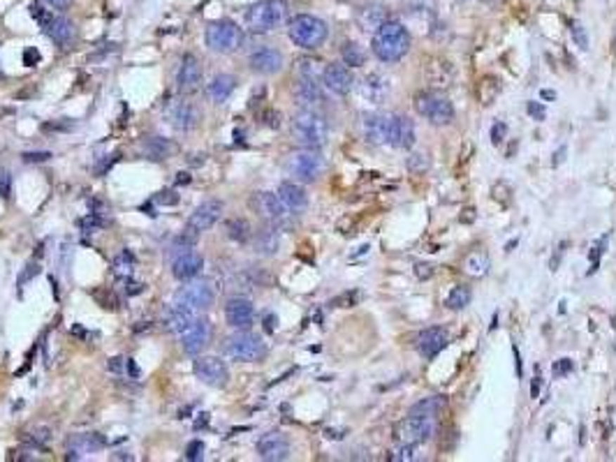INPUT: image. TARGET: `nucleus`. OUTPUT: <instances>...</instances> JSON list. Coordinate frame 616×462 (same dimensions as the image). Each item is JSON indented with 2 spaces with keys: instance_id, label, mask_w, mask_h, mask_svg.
<instances>
[{
  "instance_id": "36",
  "label": "nucleus",
  "mask_w": 616,
  "mask_h": 462,
  "mask_svg": "<svg viewBox=\"0 0 616 462\" xmlns=\"http://www.w3.org/2000/svg\"><path fill=\"white\" fill-rule=\"evenodd\" d=\"M445 407V397L443 395H431V397H424L417 404H413L410 414L413 416H438L440 411Z\"/></svg>"
},
{
  "instance_id": "53",
  "label": "nucleus",
  "mask_w": 616,
  "mask_h": 462,
  "mask_svg": "<svg viewBox=\"0 0 616 462\" xmlns=\"http://www.w3.org/2000/svg\"><path fill=\"white\" fill-rule=\"evenodd\" d=\"M528 114H533L535 118H538V121H542V118H544V109L535 105V102H528Z\"/></svg>"
},
{
  "instance_id": "9",
  "label": "nucleus",
  "mask_w": 616,
  "mask_h": 462,
  "mask_svg": "<svg viewBox=\"0 0 616 462\" xmlns=\"http://www.w3.org/2000/svg\"><path fill=\"white\" fill-rule=\"evenodd\" d=\"M415 109L417 114L433 125H447L454 121V105L436 91H426L417 95Z\"/></svg>"
},
{
  "instance_id": "47",
  "label": "nucleus",
  "mask_w": 616,
  "mask_h": 462,
  "mask_svg": "<svg viewBox=\"0 0 616 462\" xmlns=\"http://www.w3.org/2000/svg\"><path fill=\"white\" fill-rule=\"evenodd\" d=\"M12 194V173L5 169V166H0V197L3 199H10Z\"/></svg>"
},
{
  "instance_id": "13",
  "label": "nucleus",
  "mask_w": 616,
  "mask_h": 462,
  "mask_svg": "<svg viewBox=\"0 0 616 462\" xmlns=\"http://www.w3.org/2000/svg\"><path fill=\"white\" fill-rule=\"evenodd\" d=\"M211 322L204 319V317H197V319L188 326V329L181 333V347H184V352L188 356H200L204 349L209 347L211 342Z\"/></svg>"
},
{
  "instance_id": "1",
  "label": "nucleus",
  "mask_w": 616,
  "mask_h": 462,
  "mask_svg": "<svg viewBox=\"0 0 616 462\" xmlns=\"http://www.w3.org/2000/svg\"><path fill=\"white\" fill-rule=\"evenodd\" d=\"M373 53L383 62H397L410 49V33L399 21H385L373 33Z\"/></svg>"
},
{
  "instance_id": "16",
  "label": "nucleus",
  "mask_w": 616,
  "mask_h": 462,
  "mask_svg": "<svg viewBox=\"0 0 616 462\" xmlns=\"http://www.w3.org/2000/svg\"><path fill=\"white\" fill-rule=\"evenodd\" d=\"M283 53L274 46H259L250 55H248V67L255 72V74H262V77H271V74H278L283 70Z\"/></svg>"
},
{
  "instance_id": "41",
  "label": "nucleus",
  "mask_w": 616,
  "mask_h": 462,
  "mask_svg": "<svg viewBox=\"0 0 616 462\" xmlns=\"http://www.w3.org/2000/svg\"><path fill=\"white\" fill-rule=\"evenodd\" d=\"M132 268H135V257H132V254L125 250V252H121L118 254V257L114 259V273L116 275H121V277H130L132 275Z\"/></svg>"
},
{
  "instance_id": "14",
  "label": "nucleus",
  "mask_w": 616,
  "mask_h": 462,
  "mask_svg": "<svg viewBox=\"0 0 616 462\" xmlns=\"http://www.w3.org/2000/svg\"><path fill=\"white\" fill-rule=\"evenodd\" d=\"M223 202H218V199H207V202H202L197 209L191 213V218H188V225L186 229L193 231V234H204V231H209L211 227H216V222L220 220V215H223Z\"/></svg>"
},
{
  "instance_id": "28",
  "label": "nucleus",
  "mask_w": 616,
  "mask_h": 462,
  "mask_svg": "<svg viewBox=\"0 0 616 462\" xmlns=\"http://www.w3.org/2000/svg\"><path fill=\"white\" fill-rule=\"evenodd\" d=\"M281 197V202L288 206L290 213H302L308 209V194L306 190L299 185V183L295 180H283L278 185V192H276Z\"/></svg>"
},
{
  "instance_id": "50",
  "label": "nucleus",
  "mask_w": 616,
  "mask_h": 462,
  "mask_svg": "<svg viewBox=\"0 0 616 462\" xmlns=\"http://www.w3.org/2000/svg\"><path fill=\"white\" fill-rule=\"evenodd\" d=\"M572 35H575V39H577V42H579V46H582V49H589V39H586V33H584V30H582V26H577V23H575V26H572Z\"/></svg>"
},
{
  "instance_id": "45",
  "label": "nucleus",
  "mask_w": 616,
  "mask_h": 462,
  "mask_svg": "<svg viewBox=\"0 0 616 462\" xmlns=\"http://www.w3.org/2000/svg\"><path fill=\"white\" fill-rule=\"evenodd\" d=\"M320 62L318 60H311V58H304L299 60V74L302 77H311V79H318L320 77Z\"/></svg>"
},
{
  "instance_id": "15",
  "label": "nucleus",
  "mask_w": 616,
  "mask_h": 462,
  "mask_svg": "<svg viewBox=\"0 0 616 462\" xmlns=\"http://www.w3.org/2000/svg\"><path fill=\"white\" fill-rule=\"evenodd\" d=\"M225 322L234 331H250L255 324V305L243 296H232L225 303Z\"/></svg>"
},
{
  "instance_id": "55",
  "label": "nucleus",
  "mask_w": 616,
  "mask_h": 462,
  "mask_svg": "<svg viewBox=\"0 0 616 462\" xmlns=\"http://www.w3.org/2000/svg\"><path fill=\"white\" fill-rule=\"evenodd\" d=\"M167 194H169V192H162L160 197H158V202H160V204H177V202H179V197L174 194V192H172V197H167Z\"/></svg>"
},
{
  "instance_id": "4",
  "label": "nucleus",
  "mask_w": 616,
  "mask_h": 462,
  "mask_svg": "<svg viewBox=\"0 0 616 462\" xmlns=\"http://www.w3.org/2000/svg\"><path fill=\"white\" fill-rule=\"evenodd\" d=\"M288 5L283 0H259L246 12V26L252 33H271L285 21Z\"/></svg>"
},
{
  "instance_id": "26",
  "label": "nucleus",
  "mask_w": 616,
  "mask_h": 462,
  "mask_svg": "<svg viewBox=\"0 0 616 462\" xmlns=\"http://www.w3.org/2000/svg\"><path fill=\"white\" fill-rule=\"evenodd\" d=\"M361 95L368 100V102H376V105H383V102L390 98L392 93V81L390 77L380 74V72H371L368 77L361 79Z\"/></svg>"
},
{
  "instance_id": "35",
  "label": "nucleus",
  "mask_w": 616,
  "mask_h": 462,
  "mask_svg": "<svg viewBox=\"0 0 616 462\" xmlns=\"http://www.w3.org/2000/svg\"><path fill=\"white\" fill-rule=\"evenodd\" d=\"M424 74L433 88H447V86H452V62L443 60V65H438V60H433L426 65Z\"/></svg>"
},
{
  "instance_id": "30",
  "label": "nucleus",
  "mask_w": 616,
  "mask_h": 462,
  "mask_svg": "<svg viewBox=\"0 0 616 462\" xmlns=\"http://www.w3.org/2000/svg\"><path fill=\"white\" fill-rule=\"evenodd\" d=\"M236 88V79L232 74H216L207 86V95L213 105H223L230 100V95Z\"/></svg>"
},
{
  "instance_id": "7",
  "label": "nucleus",
  "mask_w": 616,
  "mask_h": 462,
  "mask_svg": "<svg viewBox=\"0 0 616 462\" xmlns=\"http://www.w3.org/2000/svg\"><path fill=\"white\" fill-rule=\"evenodd\" d=\"M204 39H207V46L213 53H232L241 46L243 35H241V28L236 26L234 21L220 19V21L209 23Z\"/></svg>"
},
{
  "instance_id": "23",
  "label": "nucleus",
  "mask_w": 616,
  "mask_h": 462,
  "mask_svg": "<svg viewBox=\"0 0 616 462\" xmlns=\"http://www.w3.org/2000/svg\"><path fill=\"white\" fill-rule=\"evenodd\" d=\"M387 143L394 148H410L415 143V123L404 114H392Z\"/></svg>"
},
{
  "instance_id": "11",
  "label": "nucleus",
  "mask_w": 616,
  "mask_h": 462,
  "mask_svg": "<svg viewBox=\"0 0 616 462\" xmlns=\"http://www.w3.org/2000/svg\"><path fill=\"white\" fill-rule=\"evenodd\" d=\"M195 377L211 388H225L230 384V368L220 356H197Z\"/></svg>"
},
{
  "instance_id": "8",
  "label": "nucleus",
  "mask_w": 616,
  "mask_h": 462,
  "mask_svg": "<svg viewBox=\"0 0 616 462\" xmlns=\"http://www.w3.org/2000/svg\"><path fill=\"white\" fill-rule=\"evenodd\" d=\"M438 435V416H413L404 418L394 428V440L399 444H424Z\"/></svg>"
},
{
  "instance_id": "54",
  "label": "nucleus",
  "mask_w": 616,
  "mask_h": 462,
  "mask_svg": "<svg viewBox=\"0 0 616 462\" xmlns=\"http://www.w3.org/2000/svg\"><path fill=\"white\" fill-rule=\"evenodd\" d=\"M415 273H417V277H422V280H424V277H429V275L433 273V266H426V264H420V266H417V268H415Z\"/></svg>"
},
{
  "instance_id": "27",
  "label": "nucleus",
  "mask_w": 616,
  "mask_h": 462,
  "mask_svg": "<svg viewBox=\"0 0 616 462\" xmlns=\"http://www.w3.org/2000/svg\"><path fill=\"white\" fill-rule=\"evenodd\" d=\"M295 98L297 102L302 105L304 109H315L320 107L325 98H322V91H320V84L318 79H311V77H302L299 74L297 84H295Z\"/></svg>"
},
{
  "instance_id": "39",
  "label": "nucleus",
  "mask_w": 616,
  "mask_h": 462,
  "mask_svg": "<svg viewBox=\"0 0 616 462\" xmlns=\"http://www.w3.org/2000/svg\"><path fill=\"white\" fill-rule=\"evenodd\" d=\"M341 55H343V62L345 65H350V67H361L366 62V53H364V49H361L359 44H354V42H345L343 44V49H341Z\"/></svg>"
},
{
  "instance_id": "25",
  "label": "nucleus",
  "mask_w": 616,
  "mask_h": 462,
  "mask_svg": "<svg viewBox=\"0 0 616 462\" xmlns=\"http://www.w3.org/2000/svg\"><path fill=\"white\" fill-rule=\"evenodd\" d=\"M44 33L58 49H70V46L77 42V26L65 17H53L46 23Z\"/></svg>"
},
{
  "instance_id": "20",
  "label": "nucleus",
  "mask_w": 616,
  "mask_h": 462,
  "mask_svg": "<svg viewBox=\"0 0 616 462\" xmlns=\"http://www.w3.org/2000/svg\"><path fill=\"white\" fill-rule=\"evenodd\" d=\"M202 77H204V70H202V62L195 58L193 53L184 55L181 60V67L177 72V88L181 93L191 95L202 86Z\"/></svg>"
},
{
  "instance_id": "42",
  "label": "nucleus",
  "mask_w": 616,
  "mask_h": 462,
  "mask_svg": "<svg viewBox=\"0 0 616 462\" xmlns=\"http://www.w3.org/2000/svg\"><path fill=\"white\" fill-rule=\"evenodd\" d=\"M392 460L397 462H413L417 460V444H399L397 449L392 451Z\"/></svg>"
},
{
  "instance_id": "37",
  "label": "nucleus",
  "mask_w": 616,
  "mask_h": 462,
  "mask_svg": "<svg viewBox=\"0 0 616 462\" xmlns=\"http://www.w3.org/2000/svg\"><path fill=\"white\" fill-rule=\"evenodd\" d=\"M463 270L468 275H473V277H482L489 270V257L482 250L468 254L466 261H463Z\"/></svg>"
},
{
  "instance_id": "22",
  "label": "nucleus",
  "mask_w": 616,
  "mask_h": 462,
  "mask_svg": "<svg viewBox=\"0 0 616 462\" xmlns=\"http://www.w3.org/2000/svg\"><path fill=\"white\" fill-rule=\"evenodd\" d=\"M107 446V440L98 433H82L68 440V458L70 460H82L84 456L98 453Z\"/></svg>"
},
{
  "instance_id": "10",
  "label": "nucleus",
  "mask_w": 616,
  "mask_h": 462,
  "mask_svg": "<svg viewBox=\"0 0 616 462\" xmlns=\"http://www.w3.org/2000/svg\"><path fill=\"white\" fill-rule=\"evenodd\" d=\"M288 171L290 176H295L302 183H315L325 171V160L320 157V153H315V148L297 150V153L290 155Z\"/></svg>"
},
{
  "instance_id": "21",
  "label": "nucleus",
  "mask_w": 616,
  "mask_h": 462,
  "mask_svg": "<svg viewBox=\"0 0 616 462\" xmlns=\"http://www.w3.org/2000/svg\"><path fill=\"white\" fill-rule=\"evenodd\" d=\"M390 118L392 114H366L361 118V134L371 146H383L390 139Z\"/></svg>"
},
{
  "instance_id": "18",
  "label": "nucleus",
  "mask_w": 616,
  "mask_h": 462,
  "mask_svg": "<svg viewBox=\"0 0 616 462\" xmlns=\"http://www.w3.org/2000/svg\"><path fill=\"white\" fill-rule=\"evenodd\" d=\"M202 268H204V257L197 250L179 252L174 254L172 259V275L177 277L179 282L195 280V277L202 273Z\"/></svg>"
},
{
  "instance_id": "24",
  "label": "nucleus",
  "mask_w": 616,
  "mask_h": 462,
  "mask_svg": "<svg viewBox=\"0 0 616 462\" xmlns=\"http://www.w3.org/2000/svg\"><path fill=\"white\" fill-rule=\"evenodd\" d=\"M447 342H449V333L445 329H440V326H431V329H426L417 336V352L424 358H433L443 352Z\"/></svg>"
},
{
  "instance_id": "31",
  "label": "nucleus",
  "mask_w": 616,
  "mask_h": 462,
  "mask_svg": "<svg viewBox=\"0 0 616 462\" xmlns=\"http://www.w3.org/2000/svg\"><path fill=\"white\" fill-rule=\"evenodd\" d=\"M197 317H200V315L191 312V310H184V308H179V305H172L167 312H165V317H162V326L169 333H177V336H181V333H184L188 326H191L197 319Z\"/></svg>"
},
{
  "instance_id": "49",
  "label": "nucleus",
  "mask_w": 616,
  "mask_h": 462,
  "mask_svg": "<svg viewBox=\"0 0 616 462\" xmlns=\"http://www.w3.org/2000/svg\"><path fill=\"white\" fill-rule=\"evenodd\" d=\"M51 157L49 150H42V153H23V160L26 162H46Z\"/></svg>"
},
{
  "instance_id": "32",
  "label": "nucleus",
  "mask_w": 616,
  "mask_h": 462,
  "mask_svg": "<svg viewBox=\"0 0 616 462\" xmlns=\"http://www.w3.org/2000/svg\"><path fill=\"white\" fill-rule=\"evenodd\" d=\"M252 248H255L257 254H262V257H274L281 248L278 229L267 227V229L255 231V234H252Z\"/></svg>"
},
{
  "instance_id": "6",
  "label": "nucleus",
  "mask_w": 616,
  "mask_h": 462,
  "mask_svg": "<svg viewBox=\"0 0 616 462\" xmlns=\"http://www.w3.org/2000/svg\"><path fill=\"white\" fill-rule=\"evenodd\" d=\"M213 301H216V291H213L209 280H188L186 286H181V289L174 293L172 305H179L184 310H191L195 315H202L213 305Z\"/></svg>"
},
{
  "instance_id": "38",
  "label": "nucleus",
  "mask_w": 616,
  "mask_h": 462,
  "mask_svg": "<svg viewBox=\"0 0 616 462\" xmlns=\"http://www.w3.org/2000/svg\"><path fill=\"white\" fill-rule=\"evenodd\" d=\"M225 229H227V236H230L234 243H248L250 238H252V229H250V225L243 218L230 220Z\"/></svg>"
},
{
  "instance_id": "3",
  "label": "nucleus",
  "mask_w": 616,
  "mask_h": 462,
  "mask_svg": "<svg viewBox=\"0 0 616 462\" xmlns=\"http://www.w3.org/2000/svg\"><path fill=\"white\" fill-rule=\"evenodd\" d=\"M288 35L297 46L313 51V49H320V46L327 42L329 28L325 21L313 17V14H299V17L290 21Z\"/></svg>"
},
{
  "instance_id": "33",
  "label": "nucleus",
  "mask_w": 616,
  "mask_h": 462,
  "mask_svg": "<svg viewBox=\"0 0 616 462\" xmlns=\"http://www.w3.org/2000/svg\"><path fill=\"white\" fill-rule=\"evenodd\" d=\"M144 153L146 157L151 160L160 162V160H169V157L177 153V143L169 141V139H162V137H151L144 141Z\"/></svg>"
},
{
  "instance_id": "5",
  "label": "nucleus",
  "mask_w": 616,
  "mask_h": 462,
  "mask_svg": "<svg viewBox=\"0 0 616 462\" xmlns=\"http://www.w3.org/2000/svg\"><path fill=\"white\" fill-rule=\"evenodd\" d=\"M225 356L239 363H255L267 356L264 340L250 331H236L234 336L225 340Z\"/></svg>"
},
{
  "instance_id": "46",
  "label": "nucleus",
  "mask_w": 616,
  "mask_h": 462,
  "mask_svg": "<svg viewBox=\"0 0 616 462\" xmlns=\"http://www.w3.org/2000/svg\"><path fill=\"white\" fill-rule=\"evenodd\" d=\"M204 458V442L202 440H193L191 444L186 446V460L197 462Z\"/></svg>"
},
{
  "instance_id": "57",
  "label": "nucleus",
  "mask_w": 616,
  "mask_h": 462,
  "mask_svg": "<svg viewBox=\"0 0 616 462\" xmlns=\"http://www.w3.org/2000/svg\"><path fill=\"white\" fill-rule=\"evenodd\" d=\"M267 331H274V317H269V319H267Z\"/></svg>"
},
{
  "instance_id": "43",
  "label": "nucleus",
  "mask_w": 616,
  "mask_h": 462,
  "mask_svg": "<svg viewBox=\"0 0 616 462\" xmlns=\"http://www.w3.org/2000/svg\"><path fill=\"white\" fill-rule=\"evenodd\" d=\"M408 169L415 171V173H424L426 169H429V157H426V153H413L408 157Z\"/></svg>"
},
{
  "instance_id": "52",
  "label": "nucleus",
  "mask_w": 616,
  "mask_h": 462,
  "mask_svg": "<svg viewBox=\"0 0 616 462\" xmlns=\"http://www.w3.org/2000/svg\"><path fill=\"white\" fill-rule=\"evenodd\" d=\"M23 62H26L28 67H33L39 62V51L37 49H26V53H23Z\"/></svg>"
},
{
  "instance_id": "40",
  "label": "nucleus",
  "mask_w": 616,
  "mask_h": 462,
  "mask_svg": "<svg viewBox=\"0 0 616 462\" xmlns=\"http://www.w3.org/2000/svg\"><path fill=\"white\" fill-rule=\"evenodd\" d=\"M468 303H470V289H468V286H454V289L449 291V296L445 298V305L449 310H463Z\"/></svg>"
},
{
  "instance_id": "29",
  "label": "nucleus",
  "mask_w": 616,
  "mask_h": 462,
  "mask_svg": "<svg viewBox=\"0 0 616 462\" xmlns=\"http://www.w3.org/2000/svg\"><path fill=\"white\" fill-rule=\"evenodd\" d=\"M200 121H202L200 109H197L195 105H191V102H181V105H177L172 109V125L177 127V130H181V132L195 130V127L200 125Z\"/></svg>"
},
{
  "instance_id": "56",
  "label": "nucleus",
  "mask_w": 616,
  "mask_h": 462,
  "mask_svg": "<svg viewBox=\"0 0 616 462\" xmlns=\"http://www.w3.org/2000/svg\"><path fill=\"white\" fill-rule=\"evenodd\" d=\"M46 5H51V7H58V10H65V7L72 3V0H44Z\"/></svg>"
},
{
  "instance_id": "17",
  "label": "nucleus",
  "mask_w": 616,
  "mask_h": 462,
  "mask_svg": "<svg viewBox=\"0 0 616 462\" xmlns=\"http://www.w3.org/2000/svg\"><path fill=\"white\" fill-rule=\"evenodd\" d=\"M257 456L267 462H281L290 458V440L283 433H267L257 440Z\"/></svg>"
},
{
  "instance_id": "2",
  "label": "nucleus",
  "mask_w": 616,
  "mask_h": 462,
  "mask_svg": "<svg viewBox=\"0 0 616 462\" xmlns=\"http://www.w3.org/2000/svg\"><path fill=\"white\" fill-rule=\"evenodd\" d=\"M292 137L304 148H322L329 137V125L325 116L315 109H302L292 118Z\"/></svg>"
},
{
  "instance_id": "19",
  "label": "nucleus",
  "mask_w": 616,
  "mask_h": 462,
  "mask_svg": "<svg viewBox=\"0 0 616 462\" xmlns=\"http://www.w3.org/2000/svg\"><path fill=\"white\" fill-rule=\"evenodd\" d=\"M322 86H325L329 93L341 95V98H343V95H347L352 91L354 77H352L350 67H345V62H343V65L331 62V65H327L325 70H322Z\"/></svg>"
},
{
  "instance_id": "51",
  "label": "nucleus",
  "mask_w": 616,
  "mask_h": 462,
  "mask_svg": "<svg viewBox=\"0 0 616 462\" xmlns=\"http://www.w3.org/2000/svg\"><path fill=\"white\" fill-rule=\"evenodd\" d=\"M505 132H508V127H505V123H496V125H494V130H492V141H494V143H501L503 137H505Z\"/></svg>"
},
{
  "instance_id": "12",
  "label": "nucleus",
  "mask_w": 616,
  "mask_h": 462,
  "mask_svg": "<svg viewBox=\"0 0 616 462\" xmlns=\"http://www.w3.org/2000/svg\"><path fill=\"white\" fill-rule=\"evenodd\" d=\"M250 206L262 215L267 222H271V225H276V227L288 225V220L292 215L288 211V206L281 202V197L274 194V192H255L250 199Z\"/></svg>"
},
{
  "instance_id": "44",
  "label": "nucleus",
  "mask_w": 616,
  "mask_h": 462,
  "mask_svg": "<svg viewBox=\"0 0 616 462\" xmlns=\"http://www.w3.org/2000/svg\"><path fill=\"white\" fill-rule=\"evenodd\" d=\"M30 17H33L42 28H46V23L53 19V14L49 10H44L39 3H33V5H30Z\"/></svg>"
},
{
  "instance_id": "34",
  "label": "nucleus",
  "mask_w": 616,
  "mask_h": 462,
  "mask_svg": "<svg viewBox=\"0 0 616 462\" xmlns=\"http://www.w3.org/2000/svg\"><path fill=\"white\" fill-rule=\"evenodd\" d=\"M357 21H359L361 28L368 30V33H376V30L387 21V12H385L383 5H366L359 10Z\"/></svg>"
},
{
  "instance_id": "48",
  "label": "nucleus",
  "mask_w": 616,
  "mask_h": 462,
  "mask_svg": "<svg viewBox=\"0 0 616 462\" xmlns=\"http://www.w3.org/2000/svg\"><path fill=\"white\" fill-rule=\"evenodd\" d=\"M28 440L33 442L35 446H42V444L49 442V430H46V428H39V430H35V433H30Z\"/></svg>"
}]
</instances>
